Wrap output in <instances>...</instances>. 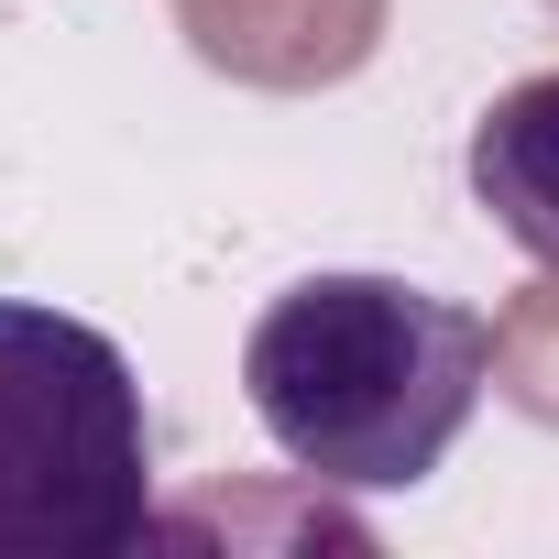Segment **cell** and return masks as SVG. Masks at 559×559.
Masks as SVG:
<instances>
[{"instance_id": "6da1fadb", "label": "cell", "mask_w": 559, "mask_h": 559, "mask_svg": "<svg viewBox=\"0 0 559 559\" xmlns=\"http://www.w3.org/2000/svg\"><path fill=\"white\" fill-rule=\"evenodd\" d=\"M493 384V330L395 274H308L241 341L263 439L319 493H406L450 461Z\"/></svg>"}, {"instance_id": "5b68a950", "label": "cell", "mask_w": 559, "mask_h": 559, "mask_svg": "<svg viewBox=\"0 0 559 559\" xmlns=\"http://www.w3.org/2000/svg\"><path fill=\"white\" fill-rule=\"evenodd\" d=\"M493 384H504V406H526L537 428H559V263H548V286L504 297V319H493Z\"/></svg>"}, {"instance_id": "277c9868", "label": "cell", "mask_w": 559, "mask_h": 559, "mask_svg": "<svg viewBox=\"0 0 559 559\" xmlns=\"http://www.w3.org/2000/svg\"><path fill=\"white\" fill-rule=\"evenodd\" d=\"M472 198H483V219L515 252L559 263V67L548 78H515L472 121Z\"/></svg>"}, {"instance_id": "7a4b0ae2", "label": "cell", "mask_w": 559, "mask_h": 559, "mask_svg": "<svg viewBox=\"0 0 559 559\" xmlns=\"http://www.w3.org/2000/svg\"><path fill=\"white\" fill-rule=\"evenodd\" d=\"M154 537V417L110 330L0 297V559H121Z\"/></svg>"}, {"instance_id": "3957f363", "label": "cell", "mask_w": 559, "mask_h": 559, "mask_svg": "<svg viewBox=\"0 0 559 559\" xmlns=\"http://www.w3.org/2000/svg\"><path fill=\"white\" fill-rule=\"evenodd\" d=\"M176 23L241 88H330L384 45V0H176Z\"/></svg>"}]
</instances>
